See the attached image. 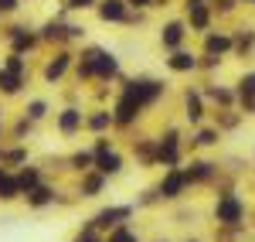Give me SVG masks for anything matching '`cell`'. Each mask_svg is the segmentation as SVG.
<instances>
[{"label": "cell", "instance_id": "7a4b0ae2", "mask_svg": "<svg viewBox=\"0 0 255 242\" xmlns=\"http://www.w3.org/2000/svg\"><path fill=\"white\" fill-rule=\"evenodd\" d=\"M129 96H133L139 106H143V102H153L160 96V85L157 82H133V85H129Z\"/></svg>", "mask_w": 255, "mask_h": 242}, {"label": "cell", "instance_id": "d4e9b609", "mask_svg": "<svg viewBox=\"0 0 255 242\" xmlns=\"http://www.w3.org/2000/svg\"><path fill=\"white\" fill-rule=\"evenodd\" d=\"M252 3H255V0H252Z\"/></svg>", "mask_w": 255, "mask_h": 242}, {"label": "cell", "instance_id": "603a6c76", "mask_svg": "<svg viewBox=\"0 0 255 242\" xmlns=\"http://www.w3.org/2000/svg\"><path fill=\"white\" fill-rule=\"evenodd\" d=\"M92 0H68V7H89Z\"/></svg>", "mask_w": 255, "mask_h": 242}, {"label": "cell", "instance_id": "30bf717a", "mask_svg": "<svg viewBox=\"0 0 255 242\" xmlns=\"http://www.w3.org/2000/svg\"><path fill=\"white\" fill-rule=\"evenodd\" d=\"M191 24H194V27H204V24H208V10L201 7V0L191 3Z\"/></svg>", "mask_w": 255, "mask_h": 242}, {"label": "cell", "instance_id": "7402d4cb", "mask_svg": "<svg viewBox=\"0 0 255 242\" xmlns=\"http://www.w3.org/2000/svg\"><path fill=\"white\" fill-rule=\"evenodd\" d=\"M17 7V0H0V10H14Z\"/></svg>", "mask_w": 255, "mask_h": 242}, {"label": "cell", "instance_id": "9a60e30c", "mask_svg": "<svg viewBox=\"0 0 255 242\" xmlns=\"http://www.w3.org/2000/svg\"><path fill=\"white\" fill-rule=\"evenodd\" d=\"M75 126H79V113H75V109H68V113L61 116V130H65V133H72Z\"/></svg>", "mask_w": 255, "mask_h": 242}, {"label": "cell", "instance_id": "ffe728a7", "mask_svg": "<svg viewBox=\"0 0 255 242\" xmlns=\"http://www.w3.org/2000/svg\"><path fill=\"white\" fill-rule=\"evenodd\" d=\"M109 242H136V239H133V236H129L126 229H119V232H116V236H113Z\"/></svg>", "mask_w": 255, "mask_h": 242}, {"label": "cell", "instance_id": "7c38bea8", "mask_svg": "<svg viewBox=\"0 0 255 242\" xmlns=\"http://www.w3.org/2000/svg\"><path fill=\"white\" fill-rule=\"evenodd\" d=\"M232 48V41L225 38V34H211L208 38V51H228Z\"/></svg>", "mask_w": 255, "mask_h": 242}, {"label": "cell", "instance_id": "ba28073f", "mask_svg": "<svg viewBox=\"0 0 255 242\" xmlns=\"http://www.w3.org/2000/svg\"><path fill=\"white\" fill-rule=\"evenodd\" d=\"M99 14H102L106 20H119L123 17V3H119V0H106V3L99 7Z\"/></svg>", "mask_w": 255, "mask_h": 242}, {"label": "cell", "instance_id": "277c9868", "mask_svg": "<svg viewBox=\"0 0 255 242\" xmlns=\"http://www.w3.org/2000/svg\"><path fill=\"white\" fill-rule=\"evenodd\" d=\"M17 85H20V68L7 65V68L0 72V89H3V92H14Z\"/></svg>", "mask_w": 255, "mask_h": 242}, {"label": "cell", "instance_id": "8992f818", "mask_svg": "<svg viewBox=\"0 0 255 242\" xmlns=\"http://www.w3.org/2000/svg\"><path fill=\"white\" fill-rule=\"evenodd\" d=\"M136 113H139V102L126 92V96H123V102H119V123H129Z\"/></svg>", "mask_w": 255, "mask_h": 242}, {"label": "cell", "instance_id": "8fae6325", "mask_svg": "<svg viewBox=\"0 0 255 242\" xmlns=\"http://www.w3.org/2000/svg\"><path fill=\"white\" fill-rule=\"evenodd\" d=\"M180 38H184V27H180V24H170V27L163 31V44H170V48H174Z\"/></svg>", "mask_w": 255, "mask_h": 242}, {"label": "cell", "instance_id": "e0dca14e", "mask_svg": "<svg viewBox=\"0 0 255 242\" xmlns=\"http://www.w3.org/2000/svg\"><path fill=\"white\" fill-rule=\"evenodd\" d=\"M34 184H38V174H34V171H24V174H20V181H17V188H27V191H31Z\"/></svg>", "mask_w": 255, "mask_h": 242}, {"label": "cell", "instance_id": "5b68a950", "mask_svg": "<svg viewBox=\"0 0 255 242\" xmlns=\"http://www.w3.org/2000/svg\"><path fill=\"white\" fill-rule=\"evenodd\" d=\"M92 65H96L99 75H113V72H116V58L106 55V51H96V55H92Z\"/></svg>", "mask_w": 255, "mask_h": 242}, {"label": "cell", "instance_id": "2e32d148", "mask_svg": "<svg viewBox=\"0 0 255 242\" xmlns=\"http://www.w3.org/2000/svg\"><path fill=\"white\" fill-rule=\"evenodd\" d=\"M242 96H249V99L255 96V72H249V75L242 79Z\"/></svg>", "mask_w": 255, "mask_h": 242}, {"label": "cell", "instance_id": "ac0fdd59", "mask_svg": "<svg viewBox=\"0 0 255 242\" xmlns=\"http://www.w3.org/2000/svg\"><path fill=\"white\" fill-rule=\"evenodd\" d=\"M44 202H51V191H48V188H38V191L31 195V205H44Z\"/></svg>", "mask_w": 255, "mask_h": 242}, {"label": "cell", "instance_id": "d6986e66", "mask_svg": "<svg viewBox=\"0 0 255 242\" xmlns=\"http://www.w3.org/2000/svg\"><path fill=\"white\" fill-rule=\"evenodd\" d=\"M187 116L191 120H201V102L197 99H187Z\"/></svg>", "mask_w": 255, "mask_h": 242}, {"label": "cell", "instance_id": "6da1fadb", "mask_svg": "<svg viewBox=\"0 0 255 242\" xmlns=\"http://www.w3.org/2000/svg\"><path fill=\"white\" fill-rule=\"evenodd\" d=\"M215 215H218V222H225V225H242V219H245V202L238 195H225V198H218Z\"/></svg>", "mask_w": 255, "mask_h": 242}, {"label": "cell", "instance_id": "cb8c5ba5", "mask_svg": "<svg viewBox=\"0 0 255 242\" xmlns=\"http://www.w3.org/2000/svg\"><path fill=\"white\" fill-rule=\"evenodd\" d=\"M133 3H150V0H133Z\"/></svg>", "mask_w": 255, "mask_h": 242}, {"label": "cell", "instance_id": "3957f363", "mask_svg": "<svg viewBox=\"0 0 255 242\" xmlns=\"http://www.w3.org/2000/svg\"><path fill=\"white\" fill-rule=\"evenodd\" d=\"M184 181H187V174H180V171H174L167 181L160 184V191H163V198H177L180 195V188H184Z\"/></svg>", "mask_w": 255, "mask_h": 242}, {"label": "cell", "instance_id": "9c48e42d", "mask_svg": "<svg viewBox=\"0 0 255 242\" xmlns=\"http://www.w3.org/2000/svg\"><path fill=\"white\" fill-rule=\"evenodd\" d=\"M129 215V208H109V212H102L96 222L99 225H116V219H126Z\"/></svg>", "mask_w": 255, "mask_h": 242}, {"label": "cell", "instance_id": "52a82bcc", "mask_svg": "<svg viewBox=\"0 0 255 242\" xmlns=\"http://www.w3.org/2000/svg\"><path fill=\"white\" fill-rule=\"evenodd\" d=\"M99 171L102 174H116L119 171V157L116 154H106V147H99Z\"/></svg>", "mask_w": 255, "mask_h": 242}, {"label": "cell", "instance_id": "4fadbf2b", "mask_svg": "<svg viewBox=\"0 0 255 242\" xmlns=\"http://www.w3.org/2000/svg\"><path fill=\"white\" fill-rule=\"evenodd\" d=\"M170 68H177V72H184V68H194V58H191V55H184V51H177L174 58H170Z\"/></svg>", "mask_w": 255, "mask_h": 242}, {"label": "cell", "instance_id": "5bb4252c", "mask_svg": "<svg viewBox=\"0 0 255 242\" xmlns=\"http://www.w3.org/2000/svg\"><path fill=\"white\" fill-rule=\"evenodd\" d=\"M65 65H68V55H61L58 61H51V65H48V72H44V75H48V79H58L61 72H65Z\"/></svg>", "mask_w": 255, "mask_h": 242}, {"label": "cell", "instance_id": "44dd1931", "mask_svg": "<svg viewBox=\"0 0 255 242\" xmlns=\"http://www.w3.org/2000/svg\"><path fill=\"white\" fill-rule=\"evenodd\" d=\"M31 116H34V120L44 116V102H34V106H31Z\"/></svg>", "mask_w": 255, "mask_h": 242}]
</instances>
